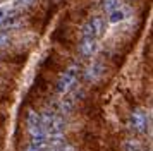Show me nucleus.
<instances>
[{
    "label": "nucleus",
    "mask_w": 153,
    "mask_h": 151,
    "mask_svg": "<svg viewBox=\"0 0 153 151\" xmlns=\"http://www.w3.org/2000/svg\"><path fill=\"white\" fill-rule=\"evenodd\" d=\"M77 77H79V65H71L64 70L59 81H57V93L59 95H67L71 89L74 88V84L77 82Z\"/></svg>",
    "instance_id": "obj_1"
},
{
    "label": "nucleus",
    "mask_w": 153,
    "mask_h": 151,
    "mask_svg": "<svg viewBox=\"0 0 153 151\" xmlns=\"http://www.w3.org/2000/svg\"><path fill=\"white\" fill-rule=\"evenodd\" d=\"M129 127L139 134L146 132V129H148V112L143 108L132 110L131 117H129Z\"/></svg>",
    "instance_id": "obj_2"
},
{
    "label": "nucleus",
    "mask_w": 153,
    "mask_h": 151,
    "mask_svg": "<svg viewBox=\"0 0 153 151\" xmlns=\"http://www.w3.org/2000/svg\"><path fill=\"white\" fill-rule=\"evenodd\" d=\"M103 33V19L102 17H93L91 21H88L83 26V38H95L102 36Z\"/></svg>",
    "instance_id": "obj_3"
},
{
    "label": "nucleus",
    "mask_w": 153,
    "mask_h": 151,
    "mask_svg": "<svg viewBox=\"0 0 153 151\" xmlns=\"http://www.w3.org/2000/svg\"><path fill=\"white\" fill-rule=\"evenodd\" d=\"M103 72H105V65L103 64H102V62H93L90 67H88L84 77H86V81L95 82V81H98V79L103 76Z\"/></svg>",
    "instance_id": "obj_4"
},
{
    "label": "nucleus",
    "mask_w": 153,
    "mask_h": 151,
    "mask_svg": "<svg viewBox=\"0 0 153 151\" xmlns=\"http://www.w3.org/2000/svg\"><path fill=\"white\" fill-rule=\"evenodd\" d=\"M95 50H97V40L95 38H83L81 45H79V53L88 58L95 53Z\"/></svg>",
    "instance_id": "obj_5"
},
{
    "label": "nucleus",
    "mask_w": 153,
    "mask_h": 151,
    "mask_svg": "<svg viewBox=\"0 0 153 151\" xmlns=\"http://www.w3.org/2000/svg\"><path fill=\"white\" fill-rule=\"evenodd\" d=\"M64 129H65V120L62 117H53V120L45 127V132L47 134H62Z\"/></svg>",
    "instance_id": "obj_6"
},
{
    "label": "nucleus",
    "mask_w": 153,
    "mask_h": 151,
    "mask_svg": "<svg viewBox=\"0 0 153 151\" xmlns=\"http://www.w3.org/2000/svg\"><path fill=\"white\" fill-rule=\"evenodd\" d=\"M127 16H129V10H127V9L117 7L115 10H112V12H110V16H108V22H112V24L122 22V21L127 19Z\"/></svg>",
    "instance_id": "obj_7"
},
{
    "label": "nucleus",
    "mask_w": 153,
    "mask_h": 151,
    "mask_svg": "<svg viewBox=\"0 0 153 151\" xmlns=\"http://www.w3.org/2000/svg\"><path fill=\"white\" fill-rule=\"evenodd\" d=\"M74 105H76V100H74V96L72 95H64L62 101H60V107H59V112L60 113H71L72 108H74Z\"/></svg>",
    "instance_id": "obj_8"
},
{
    "label": "nucleus",
    "mask_w": 153,
    "mask_h": 151,
    "mask_svg": "<svg viewBox=\"0 0 153 151\" xmlns=\"http://www.w3.org/2000/svg\"><path fill=\"white\" fill-rule=\"evenodd\" d=\"M19 22H21V16H19V14H16L14 10H10V14L4 19L2 26H4V27H16V26H19Z\"/></svg>",
    "instance_id": "obj_9"
},
{
    "label": "nucleus",
    "mask_w": 153,
    "mask_h": 151,
    "mask_svg": "<svg viewBox=\"0 0 153 151\" xmlns=\"http://www.w3.org/2000/svg\"><path fill=\"white\" fill-rule=\"evenodd\" d=\"M26 124H28V129L42 125L40 124V113L35 112V110H28V113H26Z\"/></svg>",
    "instance_id": "obj_10"
},
{
    "label": "nucleus",
    "mask_w": 153,
    "mask_h": 151,
    "mask_svg": "<svg viewBox=\"0 0 153 151\" xmlns=\"http://www.w3.org/2000/svg\"><path fill=\"white\" fill-rule=\"evenodd\" d=\"M119 7V0H103V9L107 12H112Z\"/></svg>",
    "instance_id": "obj_11"
},
{
    "label": "nucleus",
    "mask_w": 153,
    "mask_h": 151,
    "mask_svg": "<svg viewBox=\"0 0 153 151\" xmlns=\"http://www.w3.org/2000/svg\"><path fill=\"white\" fill-rule=\"evenodd\" d=\"M126 150L127 151H139L141 150V146H139L138 143H136V141H127V143H126Z\"/></svg>",
    "instance_id": "obj_12"
},
{
    "label": "nucleus",
    "mask_w": 153,
    "mask_h": 151,
    "mask_svg": "<svg viewBox=\"0 0 153 151\" xmlns=\"http://www.w3.org/2000/svg\"><path fill=\"white\" fill-rule=\"evenodd\" d=\"M9 40H10V38H9V34L4 33V31H0V48L5 47V45L9 43Z\"/></svg>",
    "instance_id": "obj_13"
},
{
    "label": "nucleus",
    "mask_w": 153,
    "mask_h": 151,
    "mask_svg": "<svg viewBox=\"0 0 153 151\" xmlns=\"http://www.w3.org/2000/svg\"><path fill=\"white\" fill-rule=\"evenodd\" d=\"M17 2V5H29L31 2H35V0H16Z\"/></svg>",
    "instance_id": "obj_14"
},
{
    "label": "nucleus",
    "mask_w": 153,
    "mask_h": 151,
    "mask_svg": "<svg viewBox=\"0 0 153 151\" xmlns=\"http://www.w3.org/2000/svg\"><path fill=\"white\" fill-rule=\"evenodd\" d=\"M24 151H42V150H40V148H36V146H33V144H29Z\"/></svg>",
    "instance_id": "obj_15"
},
{
    "label": "nucleus",
    "mask_w": 153,
    "mask_h": 151,
    "mask_svg": "<svg viewBox=\"0 0 153 151\" xmlns=\"http://www.w3.org/2000/svg\"><path fill=\"white\" fill-rule=\"evenodd\" d=\"M50 151H59V150H50Z\"/></svg>",
    "instance_id": "obj_16"
},
{
    "label": "nucleus",
    "mask_w": 153,
    "mask_h": 151,
    "mask_svg": "<svg viewBox=\"0 0 153 151\" xmlns=\"http://www.w3.org/2000/svg\"><path fill=\"white\" fill-rule=\"evenodd\" d=\"M139 151H145V150H139Z\"/></svg>",
    "instance_id": "obj_17"
}]
</instances>
